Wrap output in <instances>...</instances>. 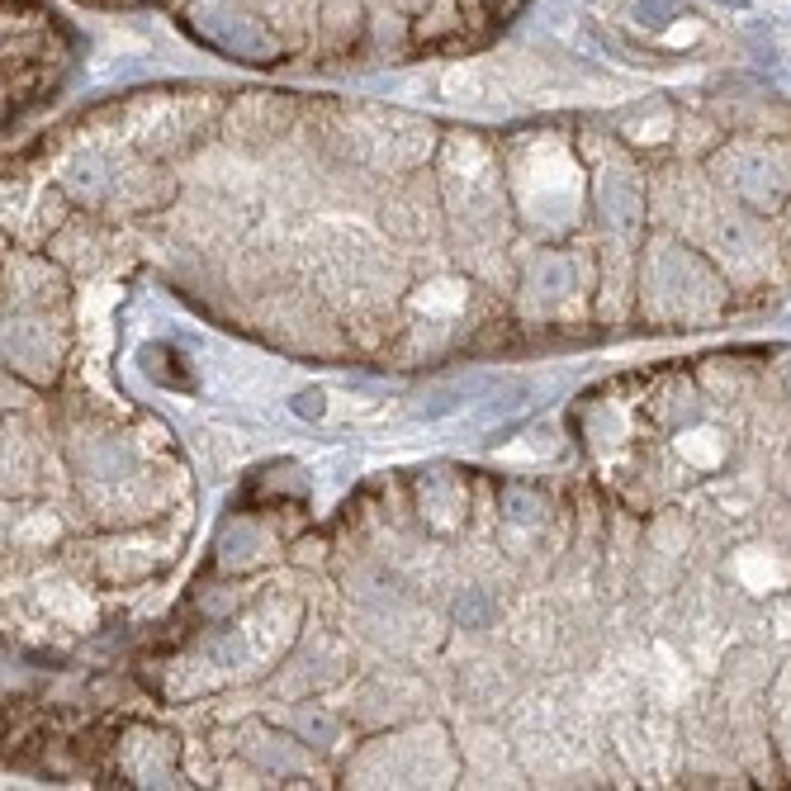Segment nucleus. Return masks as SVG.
<instances>
[{
    "instance_id": "obj_3",
    "label": "nucleus",
    "mask_w": 791,
    "mask_h": 791,
    "mask_svg": "<svg viewBox=\"0 0 791 791\" xmlns=\"http://www.w3.org/2000/svg\"><path fill=\"white\" fill-rule=\"evenodd\" d=\"M683 5H687V0H640V5H635V19L649 24V29H664V24L678 15Z\"/></svg>"
},
{
    "instance_id": "obj_2",
    "label": "nucleus",
    "mask_w": 791,
    "mask_h": 791,
    "mask_svg": "<svg viewBox=\"0 0 791 791\" xmlns=\"http://www.w3.org/2000/svg\"><path fill=\"white\" fill-rule=\"evenodd\" d=\"M446 95L460 105H484V100H498V86L479 67H455V72H446Z\"/></svg>"
},
{
    "instance_id": "obj_1",
    "label": "nucleus",
    "mask_w": 791,
    "mask_h": 791,
    "mask_svg": "<svg viewBox=\"0 0 791 791\" xmlns=\"http://www.w3.org/2000/svg\"><path fill=\"white\" fill-rule=\"evenodd\" d=\"M716 166L739 195L754 199V204H773L791 180V157L782 147H735V152H720Z\"/></svg>"
}]
</instances>
